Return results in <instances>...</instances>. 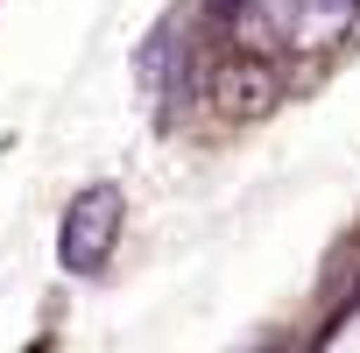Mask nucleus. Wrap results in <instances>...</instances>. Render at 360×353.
Wrapping results in <instances>:
<instances>
[{"mask_svg":"<svg viewBox=\"0 0 360 353\" xmlns=\"http://www.w3.org/2000/svg\"><path fill=\"white\" fill-rule=\"evenodd\" d=\"M212 92H219L233 113H248V106H262L276 85H269V71H262V64H240V71H219V85H212Z\"/></svg>","mask_w":360,"mask_h":353,"instance_id":"2","label":"nucleus"},{"mask_svg":"<svg viewBox=\"0 0 360 353\" xmlns=\"http://www.w3.org/2000/svg\"><path fill=\"white\" fill-rule=\"evenodd\" d=\"M113 233H120V191H85L78 205H71V219H64V269H99L106 262V248H113Z\"/></svg>","mask_w":360,"mask_h":353,"instance_id":"1","label":"nucleus"}]
</instances>
